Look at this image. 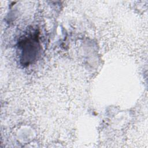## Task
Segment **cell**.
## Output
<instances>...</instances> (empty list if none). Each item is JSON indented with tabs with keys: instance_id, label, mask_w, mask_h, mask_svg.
Wrapping results in <instances>:
<instances>
[{
	"instance_id": "obj_1",
	"label": "cell",
	"mask_w": 148,
	"mask_h": 148,
	"mask_svg": "<svg viewBox=\"0 0 148 148\" xmlns=\"http://www.w3.org/2000/svg\"><path fill=\"white\" fill-rule=\"evenodd\" d=\"M22 50V56L23 59L28 62L34 60L38 54V44L37 40L32 38H28L24 43Z\"/></svg>"
}]
</instances>
